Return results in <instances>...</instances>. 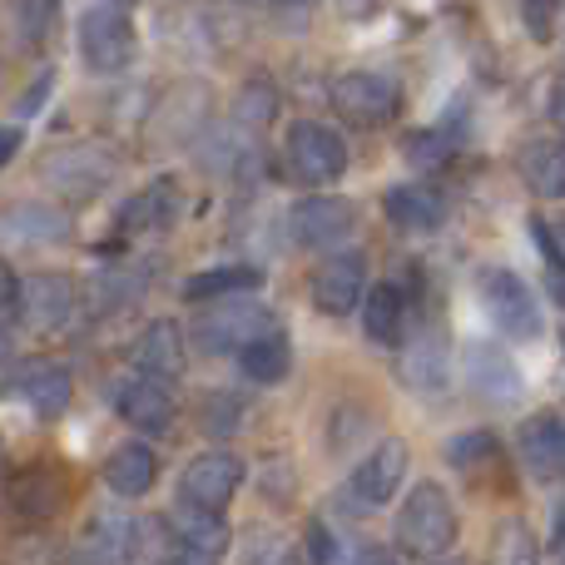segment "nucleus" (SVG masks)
Segmentation results:
<instances>
[{
  "instance_id": "obj_12",
  "label": "nucleus",
  "mask_w": 565,
  "mask_h": 565,
  "mask_svg": "<svg viewBox=\"0 0 565 565\" xmlns=\"http://www.w3.org/2000/svg\"><path fill=\"white\" fill-rule=\"evenodd\" d=\"M75 238V214L65 204H10L0 209V248L25 254V248H55Z\"/></svg>"
},
{
  "instance_id": "obj_8",
  "label": "nucleus",
  "mask_w": 565,
  "mask_h": 565,
  "mask_svg": "<svg viewBox=\"0 0 565 565\" xmlns=\"http://www.w3.org/2000/svg\"><path fill=\"white\" fill-rule=\"evenodd\" d=\"M328 99H332V109H338L348 125H358V129L392 125L397 109H402L397 79L377 75V70H348V75H338L332 79V89H328Z\"/></svg>"
},
{
  "instance_id": "obj_28",
  "label": "nucleus",
  "mask_w": 565,
  "mask_h": 565,
  "mask_svg": "<svg viewBox=\"0 0 565 565\" xmlns=\"http://www.w3.org/2000/svg\"><path fill=\"white\" fill-rule=\"evenodd\" d=\"M278 115V85L268 75H254L238 85L234 95V109H228V125H238L244 135H264Z\"/></svg>"
},
{
  "instance_id": "obj_25",
  "label": "nucleus",
  "mask_w": 565,
  "mask_h": 565,
  "mask_svg": "<svg viewBox=\"0 0 565 565\" xmlns=\"http://www.w3.org/2000/svg\"><path fill=\"white\" fill-rule=\"evenodd\" d=\"M234 358H238V367H244V377L254 382V387H278V382L292 372V348H288V338L278 332V322L274 328H264V332H254Z\"/></svg>"
},
{
  "instance_id": "obj_42",
  "label": "nucleus",
  "mask_w": 565,
  "mask_h": 565,
  "mask_svg": "<svg viewBox=\"0 0 565 565\" xmlns=\"http://www.w3.org/2000/svg\"><path fill=\"white\" fill-rule=\"evenodd\" d=\"M15 268L6 264V258H0V308H10V302H15Z\"/></svg>"
},
{
  "instance_id": "obj_32",
  "label": "nucleus",
  "mask_w": 565,
  "mask_h": 565,
  "mask_svg": "<svg viewBox=\"0 0 565 565\" xmlns=\"http://www.w3.org/2000/svg\"><path fill=\"white\" fill-rule=\"evenodd\" d=\"M497 457H501V447L491 431H461V437L447 441V461L461 477H477L481 467H497Z\"/></svg>"
},
{
  "instance_id": "obj_23",
  "label": "nucleus",
  "mask_w": 565,
  "mask_h": 565,
  "mask_svg": "<svg viewBox=\"0 0 565 565\" xmlns=\"http://www.w3.org/2000/svg\"><path fill=\"white\" fill-rule=\"evenodd\" d=\"M358 308H362V332H367L372 342L397 348V342L407 338V292H402L397 282H367Z\"/></svg>"
},
{
  "instance_id": "obj_29",
  "label": "nucleus",
  "mask_w": 565,
  "mask_h": 565,
  "mask_svg": "<svg viewBox=\"0 0 565 565\" xmlns=\"http://www.w3.org/2000/svg\"><path fill=\"white\" fill-rule=\"evenodd\" d=\"M129 541H135V521L115 516V511H99V516L85 526L79 556L85 561H129Z\"/></svg>"
},
{
  "instance_id": "obj_14",
  "label": "nucleus",
  "mask_w": 565,
  "mask_h": 565,
  "mask_svg": "<svg viewBox=\"0 0 565 565\" xmlns=\"http://www.w3.org/2000/svg\"><path fill=\"white\" fill-rule=\"evenodd\" d=\"M164 521H169V536H174V551L189 561H218V556H228V546H234V531H228L224 511L179 501Z\"/></svg>"
},
{
  "instance_id": "obj_39",
  "label": "nucleus",
  "mask_w": 565,
  "mask_h": 565,
  "mask_svg": "<svg viewBox=\"0 0 565 565\" xmlns=\"http://www.w3.org/2000/svg\"><path fill=\"white\" fill-rule=\"evenodd\" d=\"M50 89H55V75H40L35 85L25 89V99H20V109H15V115H20V119H25V115H35V109L45 105V95H50Z\"/></svg>"
},
{
  "instance_id": "obj_22",
  "label": "nucleus",
  "mask_w": 565,
  "mask_h": 565,
  "mask_svg": "<svg viewBox=\"0 0 565 565\" xmlns=\"http://www.w3.org/2000/svg\"><path fill=\"white\" fill-rule=\"evenodd\" d=\"M382 209H387V218H392L397 234H437L441 218H447V199H441V189H431V184L387 189Z\"/></svg>"
},
{
  "instance_id": "obj_33",
  "label": "nucleus",
  "mask_w": 565,
  "mask_h": 565,
  "mask_svg": "<svg viewBox=\"0 0 565 565\" xmlns=\"http://www.w3.org/2000/svg\"><path fill=\"white\" fill-rule=\"evenodd\" d=\"M457 145L461 139L447 135V129H422V135L407 139V159L412 164H422V169H437V164H447V159L457 154Z\"/></svg>"
},
{
  "instance_id": "obj_7",
  "label": "nucleus",
  "mask_w": 565,
  "mask_h": 565,
  "mask_svg": "<svg viewBox=\"0 0 565 565\" xmlns=\"http://www.w3.org/2000/svg\"><path fill=\"white\" fill-rule=\"evenodd\" d=\"M352 228H358V204L332 194V189H312L288 209V238L298 248H308V254L348 244Z\"/></svg>"
},
{
  "instance_id": "obj_5",
  "label": "nucleus",
  "mask_w": 565,
  "mask_h": 565,
  "mask_svg": "<svg viewBox=\"0 0 565 565\" xmlns=\"http://www.w3.org/2000/svg\"><path fill=\"white\" fill-rule=\"evenodd\" d=\"M264 328H274V312L254 298V288L248 292H224V298H209V308L199 312L194 342L204 352H218V358H224V352H238L254 332H264Z\"/></svg>"
},
{
  "instance_id": "obj_16",
  "label": "nucleus",
  "mask_w": 565,
  "mask_h": 565,
  "mask_svg": "<svg viewBox=\"0 0 565 565\" xmlns=\"http://www.w3.org/2000/svg\"><path fill=\"white\" fill-rule=\"evenodd\" d=\"M15 392L35 417H65L70 402H75V377L55 358H30L15 367Z\"/></svg>"
},
{
  "instance_id": "obj_48",
  "label": "nucleus",
  "mask_w": 565,
  "mask_h": 565,
  "mask_svg": "<svg viewBox=\"0 0 565 565\" xmlns=\"http://www.w3.org/2000/svg\"><path fill=\"white\" fill-rule=\"evenodd\" d=\"M244 6H254V0H244Z\"/></svg>"
},
{
  "instance_id": "obj_18",
  "label": "nucleus",
  "mask_w": 565,
  "mask_h": 565,
  "mask_svg": "<svg viewBox=\"0 0 565 565\" xmlns=\"http://www.w3.org/2000/svg\"><path fill=\"white\" fill-rule=\"evenodd\" d=\"M402 382H407L417 397H441V392L451 387V352L437 328L412 332V342L402 348Z\"/></svg>"
},
{
  "instance_id": "obj_2",
  "label": "nucleus",
  "mask_w": 565,
  "mask_h": 565,
  "mask_svg": "<svg viewBox=\"0 0 565 565\" xmlns=\"http://www.w3.org/2000/svg\"><path fill=\"white\" fill-rule=\"evenodd\" d=\"M461 536V516L451 507V491L441 481H417L397 507V546L402 556L417 561H437L457 546Z\"/></svg>"
},
{
  "instance_id": "obj_34",
  "label": "nucleus",
  "mask_w": 565,
  "mask_h": 565,
  "mask_svg": "<svg viewBox=\"0 0 565 565\" xmlns=\"http://www.w3.org/2000/svg\"><path fill=\"white\" fill-rule=\"evenodd\" d=\"M521 25L536 45H551L561 25V0H521Z\"/></svg>"
},
{
  "instance_id": "obj_27",
  "label": "nucleus",
  "mask_w": 565,
  "mask_h": 565,
  "mask_svg": "<svg viewBox=\"0 0 565 565\" xmlns=\"http://www.w3.org/2000/svg\"><path fill=\"white\" fill-rule=\"evenodd\" d=\"M10 511L25 521H50L60 511V477L50 467H25L10 481Z\"/></svg>"
},
{
  "instance_id": "obj_46",
  "label": "nucleus",
  "mask_w": 565,
  "mask_h": 565,
  "mask_svg": "<svg viewBox=\"0 0 565 565\" xmlns=\"http://www.w3.org/2000/svg\"><path fill=\"white\" fill-rule=\"evenodd\" d=\"M0 89H6V65H0Z\"/></svg>"
},
{
  "instance_id": "obj_30",
  "label": "nucleus",
  "mask_w": 565,
  "mask_h": 565,
  "mask_svg": "<svg viewBox=\"0 0 565 565\" xmlns=\"http://www.w3.org/2000/svg\"><path fill=\"white\" fill-rule=\"evenodd\" d=\"M264 282L254 264H224V268H204V274H189L184 278V298L189 302H209V298H224V292H248Z\"/></svg>"
},
{
  "instance_id": "obj_45",
  "label": "nucleus",
  "mask_w": 565,
  "mask_h": 565,
  "mask_svg": "<svg viewBox=\"0 0 565 565\" xmlns=\"http://www.w3.org/2000/svg\"><path fill=\"white\" fill-rule=\"evenodd\" d=\"M278 6H298V10H302V6H308V0H278Z\"/></svg>"
},
{
  "instance_id": "obj_31",
  "label": "nucleus",
  "mask_w": 565,
  "mask_h": 565,
  "mask_svg": "<svg viewBox=\"0 0 565 565\" xmlns=\"http://www.w3.org/2000/svg\"><path fill=\"white\" fill-rule=\"evenodd\" d=\"M174 209H179V189L169 184V179H159V184H149L139 199H129L119 224L135 228V234L139 228H169L174 224Z\"/></svg>"
},
{
  "instance_id": "obj_26",
  "label": "nucleus",
  "mask_w": 565,
  "mask_h": 565,
  "mask_svg": "<svg viewBox=\"0 0 565 565\" xmlns=\"http://www.w3.org/2000/svg\"><path fill=\"white\" fill-rule=\"evenodd\" d=\"M516 169H521V179H526V189L536 199H561L565 194V149H561V139H531V145H521Z\"/></svg>"
},
{
  "instance_id": "obj_4",
  "label": "nucleus",
  "mask_w": 565,
  "mask_h": 565,
  "mask_svg": "<svg viewBox=\"0 0 565 565\" xmlns=\"http://www.w3.org/2000/svg\"><path fill=\"white\" fill-rule=\"evenodd\" d=\"M75 40H79V55H85L89 75H125L139 55L135 20H129L125 6H115V0H95V6L79 15Z\"/></svg>"
},
{
  "instance_id": "obj_13",
  "label": "nucleus",
  "mask_w": 565,
  "mask_h": 565,
  "mask_svg": "<svg viewBox=\"0 0 565 565\" xmlns=\"http://www.w3.org/2000/svg\"><path fill=\"white\" fill-rule=\"evenodd\" d=\"M248 467L234 457V451H199L194 461L179 477V501H194V507L209 511H228V501L238 497Z\"/></svg>"
},
{
  "instance_id": "obj_9",
  "label": "nucleus",
  "mask_w": 565,
  "mask_h": 565,
  "mask_svg": "<svg viewBox=\"0 0 565 565\" xmlns=\"http://www.w3.org/2000/svg\"><path fill=\"white\" fill-rule=\"evenodd\" d=\"M75 302H79V292H75V278L70 274H55V268H40V274H25L15 282V322L25 332H60L70 318H75Z\"/></svg>"
},
{
  "instance_id": "obj_43",
  "label": "nucleus",
  "mask_w": 565,
  "mask_h": 565,
  "mask_svg": "<svg viewBox=\"0 0 565 565\" xmlns=\"http://www.w3.org/2000/svg\"><path fill=\"white\" fill-rule=\"evenodd\" d=\"M10 352H15V322H10L6 308H0V362H10Z\"/></svg>"
},
{
  "instance_id": "obj_38",
  "label": "nucleus",
  "mask_w": 565,
  "mask_h": 565,
  "mask_svg": "<svg viewBox=\"0 0 565 565\" xmlns=\"http://www.w3.org/2000/svg\"><path fill=\"white\" fill-rule=\"evenodd\" d=\"M308 556H312V561H338V556H342L338 536H332L322 521H312V526H308Z\"/></svg>"
},
{
  "instance_id": "obj_44",
  "label": "nucleus",
  "mask_w": 565,
  "mask_h": 565,
  "mask_svg": "<svg viewBox=\"0 0 565 565\" xmlns=\"http://www.w3.org/2000/svg\"><path fill=\"white\" fill-rule=\"evenodd\" d=\"M367 6H372V0H342V10H348V15H362Z\"/></svg>"
},
{
  "instance_id": "obj_21",
  "label": "nucleus",
  "mask_w": 565,
  "mask_h": 565,
  "mask_svg": "<svg viewBox=\"0 0 565 565\" xmlns=\"http://www.w3.org/2000/svg\"><path fill=\"white\" fill-rule=\"evenodd\" d=\"M119 417L145 437H164L174 427V392L154 377H135L119 387Z\"/></svg>"
},
{
  "instance_id": "obj_37",
  "label": "nucleus",
  "mask_w": 565,
  "mask_h": 565,
  "mask_svg": "<svg viewBox=\"0 0 565 565\" xmlns=\"http://www.w3.org/2000/svg\"><path fill=\"white\" fill-rule=\"evenodd\" d=\"M497 561H536V536L526 531V521H507L501 526Z\"/></svg>"
},
{
  "instance_id": "obj_10",
  "label": "nucleus",
  "mask_w": 565,
  "mask_h": 565,
  "mask_svg": "<svg viewBox=\"0 0 565 565\" xmlns=\"http://www.w3.org/2000/svg\"><path fill=\"white\" fill-rule=\"evenodd\" d=\"M362 288H367V258L342 244L322 248L318 268H312V278H308V292H312V302H318V312L348 318V312H358Z\"/></svg>"
},
{
  "instance_id": "obj_40",
  "label": "nucleus",
  "mask_w": 565,
  "mask_h": 565,
  "mask_svg": "<svg viewBox=\"0 0 565 565\" xmlns=\"http://www.w3.org/2000/svg\"><path fill=\"white\" fill-rule=\"evenodd\" d=\"M531 234L541 238V254H546V268H561V244H556V234H551L546 218H531Z\"/></svg>"
},
{
  "instance_id": "obj_11",
  "label": "nucleus",
  "mask_w": 565,
  "mask_h": 565,
  "mask_svg": "<svg viewBox=\"0 0 565 565\" xmlns=\"http://www.w3.org/2000/svg\"><path fill=\"white\" fill-rule=\"evenodd\" d=\"M402 481H407V441L387 437V441H377V447H367V457L352 467L348 497H352V507L377 511V507L397 501Z\"/></svg>"
},
{
  "instance_id": "obj_17",
  "label": "nucleus",
  "mask_w": 565,
  "mask_h": 565,
  "mask_svg": "<svg viewBox=\"0 0 565 565\" xmlns=\"http://www.w3.org/2000/svg\"><path fill=\"white\" fill-rule=\"evenodd\" d=\"M467 382L481 402H491V407L521 402V367L511 362L507 348H497V342H467Z\"/></svg>"
},
{
  "instance_id": "obj_36",
  "label": "nucleus",
  "mask_w": 565,
  "mask_h": 565,
  "mask_svg": "<svg viewBox=\"0 0 565 565\" xmlns=\"http://www.w3.org/2000/svg\"><path fill=\"white\" fill-rule=\"evenodd\" d=\"M204 427L214 431V437H228L234 427H244V402H238L234 392H214V397H204Z\"/></svg>"
},
{
  "instance_id": "obj_35",
  "label": "nucleus",
  "mask_w": 565,
  "mask_h": 565,
  "mask_svg": "<svg viewBox=\"0 0 565 565\" xmlns=\"http://www.w3.org/2000/svg\"><path fill=\"white\" fill-rule=\"evenodd\" d=\"M55 6L60 0H15V30L25 45H40L50 30V20H55Z\"/></svg>"
},
{
  "instance_id": "obj_1",
  "label": "nucleus",
  "mask_w": 565,
  "mask_h": 565,
  "mask_svg": "<svg viewBox=\"0 0 565 565\" xmlns=\"http://www.w3.org/2000/svg\"><path fill=\"white\" fill-rule=\"evenodd\" d=\"M35 174L60 204H89V199H99L125 174V154L109 139H75V145H60L50 154H40Z\"/></svg>"
},
{
  "instance_id": "obj_15",
  "label": "nucleus",
  "mask_w": 565,
  "mask_h": 565,
  "mask_svg": "<svg viewBox=\"0 0 565 565\" xmlns=\"http://www.w3.org/2000/svg\"><path fill=\"white\" fill-rule=\"evenodd\" d=\"M516 457H521V467H526L531 481H541V487H556L561 471H565V427H561L556 412H536L531 422H521Z\"/></svg>"
},
{
  "instance_id": "obj_6",
  "label": "nucleus",
  "mask_w": 565,
  "mask_h": 565,
  "mask_svg": "<svg viewBox=\"0 0 565 565\" xmlns=\"http://www.w3.org/2000/svg\"><path fill=\"white\" fill-rule=\"evenodd\" d=\"M481 308H487L491 328L511 342H536L541 332V302L531 292L526 278H516L511 268H487L481 274Z\"/></svg>"
},
{
  "instance_id": "obj_24",
  "label": "nucleus",
  "mask_w": 565,
  "mask_h": 565,
  "mask_svg": "<svg viewBox=\"0 0 565 565\" xmlns=\"http://www.w3.org/2000/svg\"><path fill=\"white\" fill-rule=\"evenodd\" d=\"M159 481V457L145 447V441H125V447L109 451L105 461V487L115 491L119 501H139L149 497Z\"/></svg>"
},
{
  "instance_id": "obj_41",
  "label": "nucleus",
  "mask_w": 565,
  "mask_h": 565,
  "mask_svg": "<svg viewBox=\"0 0 565 565\" xmlns=\"http://www.w3.org/2000/svg\"><path fill=\"white\" fill-rule=\"evenodd\" d=\"M20 145H25V129H20V125H0V169L20 154Z\"/></svg>"
},
{
  "instance_id": "obj_47",
  "label": "nucleus",
  "mask_w": 565,
  "mask_h": 565,
  "mask_svg": "<svg viewBox=\"0 0 565 565\" xmlns=\"http://www.w3.org/2000/svg\"><path fill=\"white\" fill-rule=\"evenodd\" d=\"M115 6H129V0H115Z\"/></svg>"
},
{
  "instance_id": "obj_19",
  "label": "nucleus",
  "mask_w": 565,
  "mask_h": 565,
  "mask_svg": "<svg viewBox=\"0 0 565 565\" xmlns=\"http://www.w3.org/2000/svg\"><path fill=\"white\" fill-rule=\"evenodd\" d=\"M209 89L204 85H179L169 89L154 105V119H149V135H159V145H194V135L209 125Z\"/></svg>"
},
{
  "instance_id": "obj_3",
  "label": "nucleus",
  "mask_w": 565,
  "mask_h": 565,
  "mask_svg": "<svg viewBox=\"0 0 565 565\" xmlns=\"http://www.w3.org/2000/svg\"><path fill=\"white\" fill-rule=\"evenodd\" d=\"M282 169L302 189H332L348 174V145L322 119H292L282 135Z\"/></svg>"
},
{
  "instance_id": "obj_20",
  "label": "nucleus",
  "mask_w": 565,
  "mask_h": 565,
  "mask_svg": "<svg viewBox=\"0 0 565 565\" xmlns=\"http://www.w3.org/2000/svg\"><path fill=\"white\" fill-rule=\"evenodd\" d=\"M184 358H189L184 352V328H179L174 318H154L135 342L139 377H154V382H164V387H174V382L184 377Z\"/></svg>"
}]
</instances>
